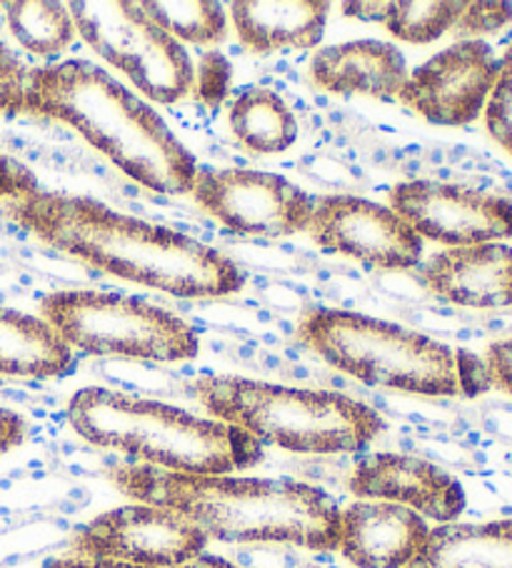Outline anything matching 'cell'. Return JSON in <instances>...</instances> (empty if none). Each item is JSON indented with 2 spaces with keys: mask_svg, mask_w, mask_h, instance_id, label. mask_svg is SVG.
Segmentation results:
<instances>
[{
  "mask_svg": "<svg viewBox=\"0 0 512 568\" xmlns=\"http://www.w3.org/2000/svg\"><path fill=\"white\" fill-rule=\"evenodd\" d=\"M0 205L51 248L137 286L175 298H223L245 286L238 263L218 248L88 195L45 191L13 159L0 171Z\"/></svg>",
  "mask_w": 512,
  "mask_h": 568,
  "instance_id": "cell-1",
  "label": "cell"
},
{
  "mask_svg": "<svg viewBox=\"0 0 512 568\" xmlns=\"http://www.w3.org/2000/svg\"><path fill=\"white\" fill-rule=\"evenodd\" d=\"M0 113L71 125L127 179L161 195H191L198 163L155 108L83 58L25 65L0 43Z\"/></svg>",
  "mask_w": 512,
  "mask_h": 568,
  "instance_id": "cell-2",
  "label": "cell"
},
{
  "mask_svg": "<svg viewBox=\"0 0 512 568\" xmlns=\"http://www.w3.org/2000/svg\"><path fill=\"white\" fill-rule=\"evenodd\" d=\"M111 481L133 504L185 516L211 541L338 551L340 506L318 486L290 478L188 476L135 462L115 464Z\"/></svg>",
  "mask_w": 512,
  "mask_h": 568,
  "instance_id": "cell-3",
  "label": "cell"
},
{
  "mask_svg": "<svg viewBox=\"0 0 512 568\" xmlns=\"http://www.w3.org/2000/svg\"><path fill=\"white\" fill-rule=\"evenodd\" d=\"M68 420L91 446L173 474L233 476L263 462V444L248 430L103 386L75 390Z\"/></svg>",
  "mask_w": 512,
  "mask_h": 568,
  "instance_id": "cell-4",
  "label": "cell"
},
{
  "mask_svg": "<svg viewBox=\"0 0 512 568\" xmlns=\"http://www.w3.org/2000/svg\"><path fill=\"white\" fill-rule=\"evenodd\" d=\"M191 388L211 418L293 454H358L388 426L376 408L335 390L240 376H201Z\"/></svg>",
  "mask_w": 512,
  "mask_h": 568,
  "instance_id": "cell-5",
  "label": "cell"
},
{
  "mask_svg": "<svg viewBox=\"0 0 512 568\" xmlns=\"http://www.w3.org/2000/svg\"><path fill=\"white\" fill-rule=\"evenodd\" d=\"M298 336L325 364L366 386L418 396L462 394L455 351L398 323L315 308L303 316Z\"/></svg>",
  "mask_w": 512,
  "mask_h": 568,
  "instance_id": "cell-6",
  "label": "cell"
},
{
  "mask_svg": "<svg viewBox=\"0 0 512 568\" xmlns=\"http://www.w3.org/2000/svg\"><path fill=\"white\" fill-rule=\"evenodd\" d=\"M43 318L73 351L181 364L193 361L201 338L188 321L143 298L111 291H55L41 303Z\"/></svg>",
  "mask_w": 512,
  "mask_h": 568,
  "instance_id": "cell-7",
  "label": "cell"
},
{
  "mask_svg": "<svg viewBox=\"0 0 512 568\" xmlns=\"http://www.w3.org/2000/svg\"><path fill=\"white\" fill-rule=\"evenodd\" d=\"M75 33L107 65L121 71L155 103L183 101L195 85V68L183 43L161 31L133 0L68 3Z\"/></svg>",
  "mask_w": 512,
  "mask_h": 568,
  "instance_id": "cell-8",
  "label": "cell"
},
{
  "mask_svg": "<svg viewBox=\"0 0 512 568\" xmlns=\"http://www.w3.org/2000/svg\"><path fill=\"white\" fill-rule=\"evenodd\" d=\"M191 195L231 231L263 239L308 233L315 209L300 185L253 169H198Z\"/></svg>",
  "mask_w": 512,
  "mask_h": 568,
  "instance_id": "cell-9",
  "label": "cell"
},
{
  "mask_svg": "<svg viewBox=\"0 0 512 568\" xmlns=\"http://www.w3.org/2000/svg\"><path fill=\"white\" fill-rule=\"evenodd\" d=\"M208 544L211 538L181 514L127 504L78 528L68 554L133 566H181L203 556Z\"/></svg>",
  "mask_w": 512,
  "mask_h": 568,
  "instance_id": "cell-10",
  "label": "cell"
},
{
  "mask_svg": "<svg viewBox=\"0 0 512 568\" xmlns=\"http://www.w3.org/2000/svg\"><path fill=\"white\" fill-rule=\"evenodd\" d=\"M388 205L420 239L448 248L480 246L512 239V201L505 195L436 181H402Z\"/></svg>",
  "mask_w": 512,
  "mask_h": 568,
  "instance_id": "cell-11",
  "label": "cell"
},
{
  "mask_svg": "<svg viewBox=\"0 0 512 568\" xmlns=\"http://www.w3.org/2000/svg\"><path fill=\"white\" fill-rule=\"evenodd\" d=\"M308 233L325 251L376 268L408 271L422 258L418 233L390 205L360 195L335 193L315 201Z\"/></svg>",
  "mask_w": 512,
  "mask_h": 568,
  "instance_id": "cell-12",
  "label": "cell"
},
{
  "mask_svg": "<svg viewBox=\"0 0 512 568\" xmlns=\"http://www.w3.org/2000/svg\"><path fill=\"white\" fill-rule=\"evenodd\" d=\"M500 65L490 43L468 38L408 73L398 98L430 123L465 125L488 105Z\"/></svg>",
  "mask_w": 512,
  "mask_h": 568,
  "instance_id": "cell-13",
  "label": "cell"
},
{
  "mask_svg": "<svg viewBox=\"0 0 512 568\" xmlns=\"http://www.w3.org/2000/svg\"><path fill=\"white\" fill-rule=\"evenodd\" d=\"M348 491L360 501H388L436 524H452L465 511V491L446 468L408 454H372L356 464Z\"/></svg>",
  "mask_w": 512,
  "mask_h": 568,
  "instance_id": "cell-14",
  "label": "cell"
},
{
  "mask_svg": "<svg viewBox=\"0 0 512 568\" xmlns=\"http://www.w3.org/2000/svg\"><path fill=\"white\" fill-rule=\"evenodd\" d=\"M430 536L420 514L388 501H352L340 508L338 551L356 568H406Z\"/></svg>",
  "mask_w": 512,
  "mask_h": 568,
  "instance_id": "cell-15",
  "label": "cell"
},
{
  "mask_svg": "<svg viewBox=\"0 0 512 568\" xmlns=\"http://www.w3.org/2000/svg\"><path fill=\"white\" fill-rule=\"evenodd\" d=\"M422 281L455 306L508 308L512 306V246L480 243L436 253L422 268Z\"/></svg>",
  "mask_w": 512,
  "mask_h": 568,
  "instance_id": "cell-16",
  "label": "cell"
},
{
  "mask_svg": "<svg viewBox=\"0 0 512 568\" xmlns=\"http://www.w3.org/2000/svg\"><path fill=\"white\" fill-rule=\"evenodd\" d=\"M310 78L320 91L338 95H398L408 78L400 48L386 41H350L320 48L310 58Z\"/></svg>",
  "mask_w": 512,
  "mask_h": 568,
  "instance_id": "cell-17",
  "label": "cell"
},
{
  "mask_svg": "<svg viewBox=\"0 0 512 568\" xmlns=\"http://www.w3.org/2000/svg\"><path fill=\"white\" fill-rule=\"evenodd\" d=\"M325 0H235L231 18L240 43L253 53L315 48L325 36Z\"/></svg>",
  "mask_w": 512,
  "mask_h": 568,
  "instance_id": "cell-18",
  "label": "cell"
},
{
  "mask_svg": "<svg viewBox=\"0 0 512 568\" xmlns=\"http://www.w3.org/2000/svg\"><path fill=\"white\" fill-rule=\"evenodd\" d=\"M73 364V348L43 316L0 306V376L55 378Z\"/></svg>",
  "mask_w": 512,
  "mask_h": 568,
  "instance_id": "cell-19",
  "label": "cell"
},
{
  "mask_svg": "<svg viewBox=\"0 0 512 568\" xmlns=\"http://www.w3.org/2000/svg\"><path fill=\"white\" fill-rule=\"evenodd\" d=\"M406 568H512V518L440 524Z\"/></svg>",
  "mask_w": 512,
  "mask_h": 568,
  "instance_id": "cell-20",
  "label": "cell"
},
{
  "mask_svg": "<svg viewBox=\"0 0 512 568\" xmlns=\"http://www.w3.org/2000/svg\"><path fill=\"white\" fill-rule=\"evenodd\" d=\"M231 131L255 153H280L298 141V121L288 103L268 88H248L231 105Z\"/></svg>",
  "mask_w": 512,
  "mask_h": 568,
  "instance_id": "cell-21",
  "label": "cell"
},
{
  "mask_svg": "<svg viewBox=\"0 0 512 568\" xmlns=\"http://www.w3.org/2000/svg\"><path fill=\"white\" fill-rule=\"evenodd\" d=\"M8 31L18 45L38 58H55L75 41V23L65 3L53 0H16L3 3Z\"/></svg>",
  "mask_w": 512,
  "mask_h": 568,
  "instance_id": "cell-22",
  "label": "cell"
},
{
  "mask_svg": "<svg viewBox=\"0 0 512 568\" xmlns=\"http://www.w3.org/2000/svg\"><path fill=\"white\" fill-rule=\"evenodd\" d=\"M141 8L178 43L218 45L228 36V18L215 0H141Z\"/></svg>",
  "mask_w": 512,
  "mask_h": 568,
  "instance_id": "cell-23",
  "label": "cell"
},
{
  "mask_svg": "<svg viewBox=\"0 0 512 568\" xmlns=\"http://www.w3.org/2000/svg\"><path fill=\"white\" fill-rule=\"evenodd\" d=\"M462 11V0H396L382 6L380 23L402 43L426 45L450 33Z\"/></svg>",
  "mask_w": 512,
  "mask_h": 568,
  "instance_id": "cell-24",
  "label": "cell"
},
{
  "mask_svg": "<svg viewBox=\"0 0 512 568\" xmlns=\"http://www.w3.org/2000/svg\"><path fill=\"white\" fill-rule=\"evenodd\" d=\"M485 123L492 139L512 155V48L502 58L498 83L485 105Z\"/></svg>",
  "mask_w": 512,
  "mask_h": 568,
  "instance_id": "cell-25",
  "label": "cell"
},
{
  "mask_svg": "<svg viewBox=\"0 0 512 568\" xmlns=\"http://www.w3.org/2000/svg\"><path fill=\"white\" fill-rule=\"evenodd\" d=\"M512 21L510 3H465V11L460 13L452 33L468 41V36L495 33L502 26Z\"/></svg>",
  "mask_w": 512,
  "mask_h": 568,
  "instance_id": "cell-26",
  "label": "cell"
},
{
  "mask_svg": "<svg viewBox=\"0 0 512 568\" xmlns=\"http://www.w3.org/2000/svg\"><path fill=\"white\" fill-rule=\"evenodd\" d=\"M43 568H243L235 566L233 561L223 556H213V554H203L195 558V561L181 564V566H133V564H117V561H93V558H78V556H58L45 561Z\"/></svg>",
  "mask_w": 512,
  "mask_h": 568,
  "instance_id": "cell-27",
  "label": "cell"
},
{
  "mask_svg": "<svg viewBox=\"0 0 512 568\" xmlns=\"http://www.w3.org/2000/svg\"><path fill=\"white\" fill-rule=\"evenodd\" d=\"M485 371L490 386L512 396V338L495 341L485 354Z\"/></svg>",
  "mask_w": 512,
  "mask_h": 568,
  "instance_id": "cell-28",
  "label": "cell"
},
{
  "mask_svg": "<svg viewBox=\"0 0 512 568\" xmlns=\"http://www.w3.org/2000/svg\"><path fill=\"white\" fill-rule=\"evenodd\" d=\"M28 424L21 414L0 406V456L18 448L25 440Z\"/></svg>",
  "mask_w": 512,
  "mask_h": 568,
  "instance_id": "cell-29",
  "label": "cell"
}]
</instances>
